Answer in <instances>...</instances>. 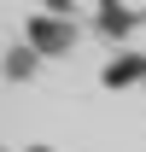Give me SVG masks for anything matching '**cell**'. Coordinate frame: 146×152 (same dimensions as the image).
Here are the masks:
<instances>
[{"instance_id":"6da1fadb","label":"cell","mask_w":146,"mask_h":152,"mask_svg":"<svg viewBox=\"0 0 146 152\" xmlns=\"http://www.w3.org/2000/svg\"><path fill=\"white\" fill-rule=\"evenodd\" d=\"M82 41V29H76V18L64 12V6H41V12H29L23 18V47L35 58H64Z\"/></svg>"},{"instance_id":"7a4b0ae2","label":"cell","mask_w":146,"mask_h":152,"mask_svg":"<svg viewBox=\"0 0 146 152\" xmlns=\"http://www.w3.org/2000/svg\"><path fill=\"white\" fill-rule=\"evenodd\" d=\"M35 70H41V58L29 53L23 41H12V47H6V58H0V76H6V82H29Z\"/></svg>"},{"instance_id":"3957f363","label":"cell","mask_w":146,"mask_h":152,"mask_svg":"<svg viewBox=\"0 0 146 152\" xmlns=\"http://www.w3.org/2000/svg\"><path fill=\"white\" fill-rule=\"evenodd\" d=\"M134 23H140V12H117V6H99L93 12V29L99 35H128Z\"/></svg>"},{"instance_id":"277c9868","label":"cell","mask_w":146,"mask_h":152,"mask_svg":"<svg viewBox=\"0 0 146 152\" xmlns=\"http://www.w3.org/2000/svg\"><path fill=\"white\" fill-rule=\"evenodd\" d=\"M23 152H53V146H23Z\"/></svg>"}]
</instances>
